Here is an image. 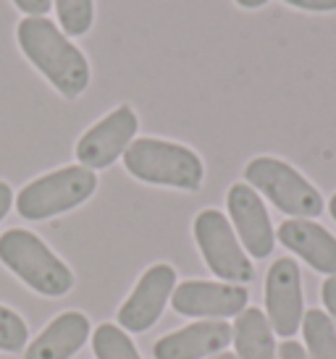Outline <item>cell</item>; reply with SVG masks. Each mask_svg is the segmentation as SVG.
Returning a JSON list of instances; mask_svg holds the SVG:
<instances>
[{
    "mask_svg": "<svg viewBox=\"0 0 336 359\" xmlns=\"http://www.w3.org/2000/svg\"><path fill=\"white\" fill-rule=\"evenodd\" d=\"M16 42L27 60L66 100H77L89 87L87 55L48 16H24L16 24Z\"/></svg>",
    "mask_w": 336,
    "mask_h": 359,
    "instance_id": "6da1fadb",
    "label": "cell"
},
{
    "mask_svg": "<svg viewBox=\"0 0 336 359\" xmlns=\"http://www.w3.org/2000/svg\"><path fill=\"white\" fill-rule=\"evenodd\" d=\"M124 165L137 181L153 187L198 191L205 181V165L198 152L158 137H142L131 142L124 152Z\"/></svg>",
    "mask_w": 336,
    "mask_h": 359,
    "instance_id": "7a4b0ae2",
    "label": "cell"
},
{
    "mask_svg": "<svg viewBox=\"0 0 336 359\" xmlns=\"http://www.w3.org/2000/svg\"><path fill=\"white\" fill-rule=\"evenodd\" d=\"M0 262L42 297H63L74 289L69 265L27 229H8L0 236Z\"/></svg>",
    "mask_w": 336,
    "mask_h": 359,
    "instance_id": "3957f363",
    "label": "cell"
},
{
    "mask_svg": "<svg viewBox=\"0 0 336 359\" xmlns=\"http://www.w3.org/2000/svg\"><path fill=\"white\" fill-rule=\"evenodd\" d=\"M245 181L257 194H263L266 200L273 202V208H278L284 215H292V218L313 220L326 208L321 191L299 170L292 168L284 160L271 158V155H260V158L250 160L245 165Z\"/></svg>",
    "mask_w": 336,
    "mask_h": 359,
    "instance_id": "277c9868",
    "label": "cell"
},
{
    "mask_svg": "<svg viewBox=\"0 0 336 359\" xmlns=\"http://www.w3.org/2000/svg\"><path fill=\"white\" fill-rule=\"evenodd\" d=\"M98 176L84 165H66L37 176L16 194V210L27 220H48L79 208L95 194Z\"/></svg>",
    "mask_w": 336,
    "mask_h": 359,
    "instance_id": "5b68a950",
    "label": "cell"
},
{
    "mask_svg": "<svg viewBox=\"0 0 336 359\" xmlns=\"http://www.w3.org/2000/svg\"><path fill=\"white\" fill-rule=\"evenodd\" d=\"M192 231H195L200 255L216 278H224V283H250L255 278L252 259L247 257V252L224 212L213 208L202 210L195 218Z\"/></svg>",
    "mask_w": 336,
    "mask_h": 359,
    "instance_id": "8992f818",
    "label": "cell"
},
{
    "mask_svg": "<svg viewBox=\"0 0 336 359\" xmlns=\"http://www.w3.org/2000/svg\"><path fill=\"white\" fill-rule=\"evenodd\" d=\"M139 129V118L134 108L119 105L110 110L105 118H100L95 126H89L82 140L77 142V160L89 170L110 168L119 158H124L127 147L134 142Z\"/></svg>",
    "mask_w": 336,
    "mask_h": 359,
    "instance_id": "52a82bcc",
    "label": "cell"
},
{
    "mask_svg": "<svg viewBox=\"0 0 336 359\" xmlns=\"http://www.w3.org/2000/svg\"><path fill=\"white\" fill-rule=\"evenodd\" d=\"M266 318L273 333L292 339L305 318L302 273L292 257L276 259L266 276Z\"/></svg>",
    "mask_w": 336,
    "mask_h": 359,
    "instance_id": "ba28073f",
    "label": "cell"
},
{
    "mask_svg": "<svg viewBox=\"0 0 336 359\" xmlns=\"http://www.w3.org/2000/svg\"><path fill=\"white\" fill-rule=\"evenodd\" d=\"M176 289V270L158 262L142 273V278L137 280L134 291L129 294V299L121 304L116 320L121 323V328L129 333H145L158 323L160 312L166 307V302L171 299V294Z\"/></svg>",
    "mask_w": 336,
    "mask_h": 359,
    "instance_id": "9c48e42d",
    "label": "cell"
},
{
    "mask_svg": "<svg viewBox=\"0 0 336 359\" xmlns=\"http://www.w3.org/2000/svg\"><path fill=\"white\" fill-rule=\"evenodd\" d=\"M226 208L234 223V233L242 241L245 252L255 259L268 257L276 247V233L263 205V197L250 184L239 181V184H231V189L226 191Z\"/></svg>",
    "mask_w": 336,
    "mask_h": 359,
    "instance_id": "30bf717a",
    "label": "cell"
},
{
    "mask_svg": "<svg viewBox=\"0 0 336 359\" xmlns=\"http://www.w3.org/2000/svg\"><path fill=\"white\" fill-rule=\"evenodd\" d=\"M250 294L239 283L184 280L171 294V307L187 318H234L247 309Z\"/></svg>",
    "mask_w": 336,
    "mask_h": 359,
    "instance_id": "8fae6325",
    "label": "cell"
},
{
    "mask_svg": "<svg viewBox=\"0 0 336 359\" xmlns=\"http://www.w3.org/2000/svg\"><path fill=\"white\" fill-rule=\"evenodd\" d=\"M231 325L224 320H202L187 328L174 330L155 341V359H208L216 357L231 344Z\"/></svg>",
    "mask_w": 336,
    "mask_h": 359,
    "instance_id": "7c38bea8",
    "label": "cell"
},
{
    "mask_svg": "<svg viewBox=\"0 0 336 359\" xmlns=\"http://www.w3.org/2000/svg\"><path fill=\"white\" fill-rule=\"evenodd\" d=\"M276 239L302 257L313 270L323 276H336V236L328 229H323L316 220L289 218L278 226Z\"/></svg>",
    "mask_w": 336,
    "mask_h": 359,
    "instance_id": "4fadbf2b",
    "label": "cell"
},
{
    "mask_svg": "<svg viewBox=\"0 0 336 359\" xmlns=\"http://www.w3.org/2000/svg\"><path fill=\"white\" fill-rule=\"evenodd\" d=\"M89 339V320L82 312H63L32 341L24 359H71Z\"/></svg>",
    "mask_w": 336,
    "mask_h": 359,
    "instance_id": "5bb4252c",
    "label": "cell"
},
{
    "mask_svg": "<svg viewBox=\"0 0 336 359\" xmlns=\"http://www.w3.org/2000/svg\"><path fill=\"white\" fill-rule=\"evenodd\" d=\"M231 333H234L231 341L237 349V359H278L273 328L263 315V309L247 307L245 312H239Z\"/></svg>",
    "mask_w": 336,
    "mask_h": 359,
    "instance_id": "9a60e30c",
    "label": "cell"
},
{
    "mask_svg": "<svg viewBox=\"0 0 336 359\" xmlns=\"http://www.w3.org/2000/svg\"><path fill=\"white\" fill-rule=\"evenodd\" d=\"M307 359H336V325L323 309H307L302 318Z\"/></svg>",
    "mask_w": 336,
    "mask_h": 359,
    "instance_id": "2e32d148",
    "label": "cell"
},
{
    "mask_svg": "<svg viewBox=\"0 0 336 359\" xmlns=\"http://www.w3.org/2000/svg\"><path fill=\"white\" fill-rule=\"evenodd\" d=\"M92 349L98 359H142L134 341L127 336V330L119 325L103 323L92 336Z\"/></svg>",
    "mask_w": 336,
    "mask_h": 359,
    "instance_id": "e0dca14e",
    "label": "cell"
},
{
    "mask_svg": "<svg viewBox=\"0 0 336 359\" xmlns=\"http://www.w3.org/2000/svg\"><path fill=\"white\" fill-rule=\"evenodd\" d=\"M58 11V21L66 37H82L92 29L95 21V0H53Z\"/></svg>",
    "mask_w": 336,
    "mask_h": 359,
    "instance_id": "ac0fdd59",
    "label": "cell"
},
{
    "mask_svg": "<svg viewBox=\"0 0 336 359\" xmlns=\"http://www.w3.org/2000/svg\"><path fill=\"white\" fill-rule=\"evenodd\" d=\"M30 341L27 323L13 309L0 304V351H21Z\"/></svg>",
    "mask_w": 336,
    "mask_h": 359,
    "instance_id": "d6986e66",
    "label": "cell"
},
{
    "mask_svg": "<svg viewBox=\"0 0 336 359\" xmlns=\"http://www.w3.org/2000/svg\"><path fill=\"white\" fill-rule=\"evenodd\" d=\"M287 6L297 11H310V13H334L336 0H284Z\"/></svg>",
    "mask_w": 336,
    "mask_h": 359,
    "instance_id": "ffe728a7",
    "label": "cell"
},
{
    "mask_svg": "<svg viewBox=\"0 0 336 359\" xmlns=\"http://www.w3.org/2000/svg\"><path fill=\"white\" fill-rule=\"evenodd\" d=\"M21 13H27V16H45L50 13L53 8V0H11Z\"/></svg>",
    "mask_w": 336,
    "mask_h": 359,
    "instance_id": "44dd1931",
    "label": "cell"
},
{
    "mask_svg": "<svg viewBox=\"0 0 336 359\" xmlns=\"http://www.w3.org/2000/svg\"><path fill=\"white\" fill-rule=\"evenodd\" d=\"M321 299L326 304V312H328V318H331V323L336 325V276L323 280V286H321Z\"/></svg>",
    "mask_w": 336,
    "mask_h": 359,
    "instance_id": "7402d4cb",
    "label": "cell"
},
{
    "mask_svg": "<svg viewBox=\"0 0 336 359\" xmlns=\"http://www.w3.org/2000/svg\"><path fill=\"white\" fill-rule=\"evenodd\" d=\"M278 359H307V354H305V349H302V344L284 341V344L278 346Z\"/></svg>",
    "mask_w": 336,
    "mask_h": 359,
    "instance_id": "603a6c76",
    "label": "cell"
},
{
    "mask_svg": "<svg viewBox=\"0 0 336 359\" xmlns=\"http://www.w3.org/2000/svg\"><path fill=\"white\" fill-rule=\"evenodd\" d=\"M11 205H13V189H11L6 181H0V220L8 215Z\"/></svg>",
    "mask_w": 336,
    "mask_h": 359,
    "instance_id": "cb8c5ba5",
    "label": "cell"
},
{
    "mask_svg": "<svg viewBox=\"0 0 336 359\" xmlns=\"http://www.w3.org/2000/svg\"><path fill=\"white\" fill-rule=\"evenodd\" d=\"M234 3L245 11H257V8H263V6H268L271 0H234Z\"/></svg>",
    "mask_w": 336,
    "mask_h": 359,
    "instance_id": "d4e9b609",
    "label": "cell"
},
{
    "mask_svg": "<svg viewBox=\"0 0 336 359\" xmlns=\"http://www.w3.org/2000/svg\"><path fill=\"white\" fill-rule=\"evenodd\" d=\"M328 212H331V218L336 220V194L331 197V200H328Z\"/></svg>",
    "mask_w": 336,
    "mask_h": 359,
    "instance_id": "484cf974",
    "label": "cell"
},
{
    "mask_svg": "<svg viewBox=\"0 0 336 359\" xmlns=\"http://www.w3.org/2000/svg\"><path fill=\"white\" fill-rule=\"evenodd\" d=\"M208 359H237V354H228V351H221L216 357H208Z\"/></svg>",
    "mask_w": 336,
    "mask_h": 359,
    "instance_id": "4316f807",
    "label": "cell"
}]
</instances>
